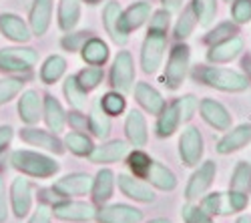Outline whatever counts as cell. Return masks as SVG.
Returning <instances> with one entry per match:
<instances>
[{"instance_id": "23", "label": "cell", "mask_w": 251, "mask_h": 223, "mask_svg": "<svg viewBox=\"0 0 251 223\" xmlns=\"http://www.w3.org/2000/svg\"><path fill=\"white\" fill-rule=\"evenodd\" d=\"M113 187H115V173L111 169H100L97 173V177L93 179V187H91L95 203H99V205L107 203L113 197Z\"/></svg>"}, {"instance_id": "47", "label": "cell", "mask_w": 251, "mask_h": 223, "mask_svg": "<svg viewBox=\"0 0 251 223\" xmlns=\"http://www.w3.org/2000/svg\"><path fill=\"white\" fill-rule=\"evenodd\" d=\"M233 34H235V26L231 23H223V25H219L215 30H211V32L205 36V43L207 45H215V43H219V40L229 38V36H233Z\"/></svg>"}, {"instance_id": "38", "label": "cell", "mask_w": 251, "mask_h": 223, "mask_svg": "<svg viewBox=\"0 0 251 223\" xmlns=\"http://www.w3.org/2000/svg\"><path fill=\"white\" fill-rule=\"evenodd\" d=\"M191 4L197 12L199 25L205 28L211 26L213 20H215V14H217V0H193Z\"/></svg>"}, {"instance_id": "21", "label": "cell", "mask_w": 251, "mask_h": 223, "mask_svg": "<svg viewBox=\"0 0 251 223\" xmlns=\"http://www.w3.org/2000/svg\"><path fill=\"white\" fill-rule=\"evenodd\" d=\"M125 133H127L129 143L135 147H143L147 143V123H145V117L139 111H131L125 121Z\"/></svg>"}, {"instance_id": "28", "label": "cell", "mask_w": 251, "mask_h": 223, "mask_svg": "<svg viewBox=\"0 0 251 223\" xmlns=\"http://www.w3.org/2000/svg\"><path fill=\"white\" fill-rule=\"evenodd\" d=\"M89 129L93 131L95 137L104 139L111 133V117L102 111L100 100H95L91 105V113H89Z\"/></svg>"}, {"instance_id": "33", "label": "cell", "mask_w": 251, "mask_h": 223, "mask_svg": "<svg viewBox=\"0 0 251 223\" xmlns=\"http://www.w3.org/2000/svg\"><path fill=\"white\" fill-rule=\"evenodd\" d=\"M65 71H67V60L62 58L60 54H52V56H49L45 60L43 69H40V78H43V83L52 85L62 74H65Z\"/></svg>"}, {"instance_id": "9", "label": "cell", "mask_w": 251, "mask_h": 223, "mask_svg": "<svg viewBox=\"0 0 251 223\" xmlns=\"http://www.w3.org/2000/svg\"><path fill=\"white\" fill-rule=\"evenodd\" d=\"M215 173H217L215 161H205V163L191 175L189 183H187V189H185V197L187 199H197V197L205 195V191L213 183Z\"/></svg>"}, {"instance_id": "4", "label": "cell", "mask_w": 251, "mask_h": 223, "mask_svg": "<svg viewBox=\"0 0 251 223\" xmlns=\"http://www.w3.org/2000/svg\"><path fill=\"white\" fill-rule=\"evenodd\" d=\"M189 58H191V52L187 45L173 47L169 60H167V69H165V85L171 91L179 89L181 83L185 80L187 69H189Z\"/></svg>"}, {"instance_id": "30", "label": "cell", "mask_w": 251, "mask_h": 223, "mask_svg": "<svg viewBox=\"0 0 251 223\" xmlns=\"http://www.w3.org/2000/svg\"><path fill=\"white\" fill-rule=\"evenodd\" d=\"M78 18H80L78 0H60L58 2V26L65 32H71L78 25Z\"/></svg>"}, {"instance_id": "52", "label": "cell", "mask_w": 251, "mask_h": 223, "mask_svg": "<svg viewBox=\"0 0 251 223\" xmlns=\"http://www.w3.org/2000/svg\"><path fill=\"white\" fill-rule=\"evenodd\" d=\"M12 139V127H0V151H2Z\"/></svg>"}, {"instance_id": "40", "label": "cell", "mask_w": 251, "mask_h": 223, "mask_svg": "<svg viewBox=\"0 0 251 223\" xmlns=\"http://www.w3.org/2000/svg\"><path fill=\"white\" fill-rule=\"evenodd\" d=\"M102 76H104V73H102L100 67H87L85 71H80L76 74V80H78L80 87L85 89V91H91V89H95V87L100 85Z\"/></svg>"}, {"instance_id": "32", "label": "cell", "mask_w": 251, "mask_h": 223, "mask_svg": "<svg viewBox=\"0 0 251 223\" xmlns=\"http://www.w3.org/2000/svg\"><path fill=\"white\" fill-rule=\"evenodd\" d=\"M179 111L177 105H169V107H163V111L159 113V121H157V135L159 137H171L177 127H179Z\"/></svg>"}, {"instance_id": "53", "label": "cell", "mask_w": 251, "mask_h": 223, "mask_svg": "<svg viewBox=\"0 0 251 223\" xmlns=\"http://www.w3.org/2000/svg\"><path fill=\"white\" fill-rule=\"evenodd\" d=\"M163 6H165V10H169V12H177L183 6V0H163Z\"/></svg>"}, {"instance_id": "24", "label": "cell", "mask_w": 251, "mask_h": 223, "mask_svg": "<svg viewBox=\"0 0 251 223\" xmlns=\"http://www.w3.org/2000/svg\"><path fill=\"white\" fill-rule=\"evenodd\" d=\"M129 147L125 141H111L107 145H100V147H95L89 155V159L93 163H115V161L123 159L127 155Z\"/></svg>"}, {"instance_id": "8", "label": "cell", "mask_w": 251, "mask_h": 223, "mask_svg": "<svg viewBox=\"0 0 251 223\" xmlns=\"http://www.w3.org/2000/svg\"><path fill=\"white\" fill-rule=\"evenodd\" d=\"M93 187V177L87 173H71L60 177L56 183L52 185V191L60 197H78L91 193Z\"/></svg>"}, {"instance_id": "1", "label": "cell", "mask_w": 251, "mask_h": 223, "mask_svg": "<svg viewBox=\"0 0 251 223\" xmlns=\"http://www.w3.org/2000/svg\"><path fill=\"white\" fill-rule=\"evenodd\" d=\"M169 10H157L151 18V28L143 43L141 50V67L147 74L159 71L163 63V54L167 49V28H169Z\"/></svg>"}, {"instance_id": "7", "label": "cell", "mask_w": 251, "mask_h": 223, "mask_svg": "<svg viewBox=\"0 0 251 223\" xmlns=\"http://www.w3.org/2000/svg\"><path fill=\"white\" fill-rule=\"evenodd\" d=\"M203 155V137L199 129L187 127L179 139V157L187 167H193L199 163V159Z\"/></svg>"}, {"instance_id": "51", "label": "cell", "mask_w": 251, "mask_h": 223, "mask_svg": "<svg viewBox=\"0 0 251 223\" xmlns=\"http://www.w3.org/2000/svg\"><path fill=\"white\" fill-rule=\"evenodd\" d=\"M8 217V203H6V187H4V179L0 177V223L6 221Z\"/></svg>"}, {"instance_id": "22", "label": "cell", "mask_w": 251, "mask_h": 223, "mask_svg": "<svg viewBox=\"0 0 251 223\" xmlns=\"http://www.w3.org/2000/svg\"><path fill=\"white\" fill-rule=\"evenodd\" d=\"M145 179H149V183L155 185L161 191H173L177 187V177L171 169H167L159 161H151V167L145 175Z\"/></svg>"}, {"instance_id": "35", "label": "cell", "mask_w": 251, "mask_h": 223, "mask_svg": "<svg viewBox=\"0 0 251 223\" xmlns=\"http://www.w3.org/2000/svg\"><path fill=\"white\" fill-rule=\"evenodd\" d=\"M231 191L249 195L251 193V165L247 161H239L231 173Z\"/></svg>"}, {"instance_id": "19", "label": "cell", "mask_w": 251, "mask_h": 223, "mask_svg": "<svg viewBox=\"0 0 251 223\" xmlns=\"http://www.w3.org/2000/svg\"><path fill=\"white\" fill-rule=\"evenodd\" d=\"M52 14V0H34L30 8V32L36 36H43L50 26Z\"/></svg>"}, {"instance_id": "20", "label": "cell", "mask_w": 251, "mask_h": 223, "mask_svg": "<svg viewBox=\"0 0 251 223\" xmlns=\"http://www.w3.org/2000/svg\"><path fill=\"white\" fill-rule=\"evenodd\" d=\"M0 30L14 43H26L30 38V28L26 23L16 14H0Z\"/></svg>"}, {"instance_id": "45", "label": "cell", "mask_w": 251, "mask_h": 223, "mask_svg": "<svg viewBox=\"0 0 251 223\" xmlns=\"http://www.w3.org/2000/svg\"><path fill=\"white\" fill-rule=\"evenodd\" d=\"M177 111H179V119L181 121H189L193 115H195V111H197V99L193 97V95H187V97H181L179 100H177Z\"/></svg>"}, {"instance_id": "2", "label": "cell", "mask_w": 251, "mask_h": 223, "mask_svg": "<svg viewBox=\"0 0 251 223\" xmlns=\"http://www.w3.org/2000/svg\"><path fill=\"white\" fill-rule=\"evenodd\" d=\"M10 163L16 171L30 175V177H40L47 179L52 177L58 171V163L54 159L43 155V153H34V151H14L10 157Z\"/></svg>"}, {"instance_id": "17", "label": "cell", "mask_w": 251, "mask_h": 223, "mask_svg": "<svg viewBox=\"0 0 251 223\" xmlns=\"http://www.w3.org/2000/svg\"><path fill=\"white\" fill-rule=\"evenodd\" d=\"M117 183H119V189L127 195L129 199H135V201H141V203H153L155 201V193L149 185H145L143 181L131 177V175H119L117 177Z\"/></svg>"}, {"instance_id": "48", "label": "cell", "mask_w": 251, "mask_h": 223, "mask_svg": "<svg viewBox=\"0 0 251 223\" xmlns=\"http://www.w3.org/2000/svg\"><path fill=\"white\" fill-rule=\"evenodd\" d=\"M87 40V32H76V34H67L65 38H62V47H65L67 50H78L82 47V43Z\"/></svg>"}, {"instance_id": "25", "label": "cell", "mask_w": 251, "mask_h": 223, "mask_svg": "<svg viewBox=\"0 0 251 223\" xmlns=\"http://www.w3.org/2000/svg\"><path fill=\"white\" fill-rule=\"evenodd\" d=\"M135 99H137V103L151 115H159L163 111V107H165L163 97L147 83H139L135 87Z\"/></svg>"}, {"instance_id": "11", "label": "cell", "mask_w": 251, "mask_h": 223, "mask_svg": "<svg viewBox=\"0 0 251 223\" xmlns=\"http://www.w3.org/2000/svg\"><path fill=\"white\" fill-rule=\"evenodd\" d=\"M54 217L62 219V221H91L97 215V209L91 203L85 201H62L52 207Z\"/></svg>"}, {"instance_id": "44", "label": "cell", "mask_w": 251, "mask_h": 223, "mask_svg": "<svg viewBox=\"0 0 251 223\" xmlns=\"http://www.w3.org/2000/svg\"><path fill=\"white\" fill-rule=\"evenodd\" d=\"M181 213H183L185 223H213L211 217H209V213L199 205H191L189 203V205H185L181 209Z\"/></svg>"}, {"instance_id": "31", "label": "cell", "mask_w": 251, "mask_h": 223, "mask_svg": "<svg viewBox=\"0 0 251 223\" xmlns=\"http://www.w3.org/2000/svg\"><path fill=\"white\" fill-rule=\"evenodd\" d=\"M45 121H47L49 129L54 131V133H60L62 129H65V123H67V115H65L60 103L52 95L45 97Z\"/></svg>"}, {"instance_id": "10", "label": "cell", "mask_w": 251, "mask_h": 223, "mask_svg": "<svg viewBox=\"0 0 251 223\" xmlns=\"http://www.w3.org/2000/svg\"><path fill=\"white\" fill-rule=\"evenodd\" d=\"M95 219L99 223H139L143 219V211L125 203H115L99 209Z\"/></svg>"}, {"instance_id": "36", "label": "cell", "mask_w": 251, "mask_h": 223, "mask_svg": "<svg viewBox=\"0 0 251 223\" xmlns=\"http://www.w3.org/2000/svg\"><path fill=\"white\" fill-rule=\"evenodd\" d=\"M201 207L207 213H213V215H229V213H233L231 201H229L227 193H211V195L203 197Z\"/></svg>"}, {"instance_id": "27", "label": "cell", "mask_w": 251, "mask_h": 223, "mask_svg": "<svg viewBox=\"0 0 251 223\" xmlns=\"http://www.w3.org/2000/svg\"><path fill=\"white\" fill-rule=\"evenodd\" d=\"M80 54H82V60L89 63L91 67H100L107 63V58H109V47H107V43H102L100 38H91V40L82 43Z\"/></svg>"}, {"instance_id": "49", "label": "cell", "mask_w": 251, "mask_h": 223, "mask_svg": "<svg viewBox=\"0 0 251 223\" xmlns=\"http://www.w3.org/2000/svg\"><path fill=\"white\" fill-rule=\"evenodd\" d=\"M69 123H71V127H73L75 131H87V127H89L87 117H85V115H80V111L69 115Z\"/></svg>"}, {"instance_id": "18", "label": "cell", "mask_w": 251, "mask_h": 223, "mask_svg": "<svg viewBox=\"0 0 251 223\" xmlns=\"http://www.w3.org/2000/svg\"><path fill=\"white\" fill-rule=\"evenodd\" d=\"M251 141V125L245 123V125H239L235 127L233 131H229L223 139H219L217 143V151L221 155H227V153H233V151H239L243 149L247 143Z\"/></svg>"}, {"instance_id": "16", "label": "cell", "mask_w": 251, "mask_h": 223, "mask_svg": "<svg viewBox=\"0 0 251 223\" xmlns=\"http://www.w3.org/2000/svg\"><path fill=\"white\" fill-rule=\"evenodd\" d=\"M20 139H23L25 143L32 145V147H40L45 151L56 153V155H60L62 151H65V147H62L60 139L56 135H50V133L40 131V129H32V127L23 129V131H20Z\"/></svg>"}, {"instance_id": "29", "label": "cell", "mask_w": 251, "mask_h": 223, "mask_svg": "<svg viewBox=\"0 0 251 223\" xmlns=\"http://www.w3.org/2000/svg\"><path fill=\"white\" fill-rule=\"evenodd\" d=\"M151 16V4L145 2V0H141V2L133 4L127 12H123V26L127 32L131 30H137L145 25V20H147Z\"/></svg>"}, {"instance_id": "54", "label": "cell", "mask_w": 251, "mask_h": 223, "mask_svg": "<svg viewBox=\"0 0 251 223\" xmlns=\"http://www.w3.org/2000/svg\"><path fill=\"white\" fill-rule=\"evenodd\" d=\"M235 223H251V217H249V215H241Z\"/></svg>"}, {"instance_id": "43", "label": "cell", "mask_w": 251, "mask_h": 223, "mask_svg": "<svg viewBox=\"0 0 251 223\" xmlns=\"http://www.w3.org/2000/svg\"><path fill=\"white\" fill-rule=\"evenodd\" d=\"M129 167H131V171L137 177H145V175H147V171H149V167H151V159H149V155H145L143 151H135L129 157Z\"/></svg>"}, {"instance_id": "55", "label": "cell", "mask_w": 251, "mask_h": 223, "mask_svg": "<svg viewBox=\"0 0 251 223\" xmlns=\"http://www.w3.org/2000/svg\"><path fill=\"white\" fill-rule=\"evenodd\" d=\"M149 223H171L169 219H153V221H149Z\"/></svg>"}, {"instance_id": "56", "label": "cell", "mask_w": 251, "mask_h": 223, "mask_svg": "<svg viewBox=\"0 0 251 223\" xmlns=\"http://www.w3.org/2000/svg\"><path fill=\"white\" fill-rule=\"evenodd\" d=\"M82 2H87V4H97V2H100V0H82Z\"/></svg>"}, {"instance_id": "42", "label": "cell", "mask_w": 251, "mask_h": 223, "mask_svg": "<svg viewBox=\"0 0 251 223\" xmlns=\"http://www.w3.org/2000/svg\"><path fill=\"white\" fill-rule=\"evenodd\" d=\"M23 85L25 83L18 78H0V105H4L10 99H14L23 91Z\"/></svg>"}, {"instance_id": "57", "label": "cell", "mask_w": 251, "mask_h": 223, "mask_svg": "<svg viewBox=\"0 0 251 223\" xmlns=\"http://www.w3.org/2000/svg\"><path fill=\"white\" fill-rule=\"evenodd\" d=\"M225 2H233V0H225Z\"/></svg>"}, {"instance_id": "12", "label": "cell", "mask_w": 251, "mask_h": 223, "mask_svg": "<svg viewBox=\"0 0 251 223\" xmlns=\"http://www.w3.org/2000/svg\"><path fill=\"white\" fill-rule=\"evenodd\" d=\"M10 203L16 217H26L32 207V191H30V181L25 177H16L10 187Z\"/></svg>"}, {"instance_id": "13", "label": "cell", "mask_w": 251, "mask_h": 223, "mask_svg": "<svg viewBox=\"0 0 251 223\" xmlns=\"http://www.w3.org/2000/svg\"><path fill=\"white\" fill-rule=\"evenodd\" d=\"M102 25L117 45H127L129 32L123 26V10L117 2H107L102 10Z\"/></svg>"}, {"instance_id": "34", "label": "cell", "mask_w": 251, "mask_h": 223, "mask_svg": "<svg viewBox=\"0 0 251 223\" xmlns=\"http://www.w3.org/2000/svg\"><path fill=\"white\" fill-rule=\"evenodd\" d=\"M62 91H65V97H67V100L71 103L73 109H76V111L87 109V91L80 87L76 76H69L65 80V89Z\"/></svg>"}, {"instance_id": "15", "label": "cell", "mask_w": 251, "mask_h": 223, "mask_svg": "<svg viewBox=\"0 0 251 223\" xmlns=\"http://www.w3.org/2000/svg\"><path fill=\"white\" fill-rule=\"evenodd\" d=\"M201 115H203V119L207 121V123L217 131H227L229 127H231V115H229V111L213 99H203L201 100Z\"/></svg>"}, {"instance_id": "37", "label": "cell", "mask_w": 251, "mask_h": 223, "mask_svg": "<svg viewBox=\"0 0 251 223\" xmlns=\"http://www.w3.org/2000/svg\"><path fill=\"white\" fill-rule=\"evenodd\" d=\"M65 145H67L75 155H78V157H89L91 151L95 149L93 141H91L87 135H82L80 131H76V133H69V135L65 137Z\"/></svg>"}, {"instance_id": "50", "label": "cell", "mask_w": 251, "mask_h": 223, "mask_svg": "<svg viewBox=\"0 0 251 223\" xmlns=\"http://www.w3.org/2000/svg\"><path fill=\"white\" fill-rule=\"evenodd\" d=\"M50 217H52V209H49L47 205H40L28 223H50Z\"/></svg>"}, {"instance_id": "6", "label": "cell", "mask_w": 251, "mask_h": 223, "mask_svg": "<svg viewBox=\"0 0 251 223\" xmlns=\"http://www.w3.org/2000/svg\"><path fill=\"white\" fill-rule=\"evenodd\" d=\"M111 85L119 93H131L135 85V67H133V58L127 50H123L117 54L113 71H111Z\"/></svg>"}, {"instance_id": "14", "label": "cell", "mask_w": 251, "mask_h": 223, "mask_svg": "<svg viewBox=\"0 0 251 223\" xmlns=\"http://www.w3.org/2000/svg\"><path fill=\"white\" fill-rule=\"evenodd\" d=\"M241 50H243V40L233 34V36L223 38L219 43L211 45V49L207 52V60L209 63H229V60L239 56Z\"/></svg>"}, {"instance_id": "39", "label": "cell", "mask_w": 251, "mask_h": 223, "mask_svg": "<svg viewBox=\"0 0 251 223\" xmlns=\"http://www.w3.org/2000/svg\"><path fill=\"white\" fill-rule=\"evenodd\" d=\"M195 23H197V12H195L193 4H189V6L183 10L179 23H177V26H175V36H177V40H185L187 36H189V34L193 32V28H195Z\"/></svg>"}, {"instance_id": "46", "label": "cell", "mask_w": 251, "mask_h": 223, "mask_svg": "<svg viewBox=\"0 0 251 223\" xmlns=\"http://www.w3.org/2000/svg\"><path fill=\"white\" fill-rule=\"evenodd\" d=\"M231 14L237 25H245L251 20V0H233Z\"/></svg>"}, {"instance_id": "3", "label": "cell", "mask_w": 251, "mask_h": 223, "mask_svg": "<svg viewBox=\"0 0 251 223\" xmlns=\"http://www.w3.org/2000/svg\"><path fill=\"white\" fill-rule=\"evenodd\" d=\"M195 76L207 87H213V89H219L225 93H241L249 87L247 76H243L241 73H235V71H229V69L199 67Z\"/></svg>"}, {"instance_id": "41", "label": "cell", "mask_w": 251, "mask_h": 223, "mask_svg": "<svg viewBox=\"0 0 251 223\" xmlns=\"http://www.w3.org/2000/svg\"><path fill=\"white\" fill-rule=\"evenodd\" d=\"M99 100H100L102 111L107 113L109 117H113V115H121V113L125 111V97H123L119 91H117V93H107L104 97H100Z\"/></svg>"}, {"instance_id": "5", "label": "cell", "mask_w": 251, "mask_h": 223, "mask_svg": "<svg viewBox=\"0 0 251 223\" xmlns=\"http://www.w3.org/2000/svg\"><path fill=\"white\" fill-rule=\"evenodd\" d=\"M38 54L30 47H10L0 49V71L4 73H23L36 65Z\"/></svg>"}, {"instance_id": "26", "label": "cell", "mask_w": 251, "mask_h": 223, "mask_svg": "<svg viewBox=\"0 0 251 223\" xmlns=\"http://www.w3.org/2000/svg\"><path fill=\"white\" fill-rule=\"evenodd\" d=\"M18 113H20V119L25 121L26 125H34L38 123V119L43 117V107H40V97L36 91H26L23 93L18 100Z\"/></svg>"}]
</instances>
